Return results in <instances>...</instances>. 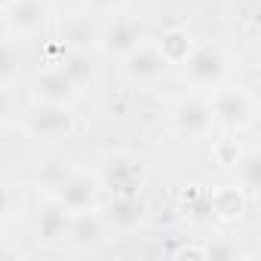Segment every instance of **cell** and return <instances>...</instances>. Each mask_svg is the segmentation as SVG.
I'll return each instance as SVG.
<instances>
[{
    "instance_id": "6da1fadb",
    "label": "cell",
    "mask_w": 261,
    "mask_h": 261,
    "mask_svg": "<svg viewBox=\"0 0 261 261\" xmlns=\"http://www.w3.org/2000/svg\"><path fill=\"white\" fill-rule=\"evenodd\" d=\"M95 178L108 194H145L151 169L145 163V157H139L136 151H108L98 157L95 166Z\"/></svg>"
},
{
    "instance_id": "7a4b0ae2",
    "label": "cell",
    "mask_w": 261,
    "mask_h": 261,
    "mask_svg": "<svg viewBox=\"0 0 261 261\" xmlns=\"http://www.w3.org/2000/svg\"><path fill=\"white\" fill-rule=\"evenodd\" d=\"M22 133L40 145H59L68 142L77 129V114L71 105H49V101H31L19 114Z\"/></svg>"
},
{
    "instance_id": "3957f363",
    "label": "cell",
    "mask_w": 261,
    "mask_h": 261,
    "mask_svg": "<svg viewBox=\"0 0 261 261\" xmlns=\"http://www.w3.org/2000/svg\"><path fill=\"white\" fill-rule=\"evenodd\" d=\"M209 98V111H212V123L215 129H227V133H243L255 120V95L252 89L240 86V83H221L215 89L206 92Z\"/></svg>"
},
{
    "instance_id": "277c9868",
    "label": "cell",
    "mask_w": 261,
    "mask_h": 261,
    "mask_svg": "<svg viewBox=\"0 0 261 261\" xmlns=\"http://www.w3.org/2000/svg\"><path fill=\"white\" fill-rule=\"evenodd\" d=\"M166 123H169V133L188 142H203L215 133V123H212V111H209V98L200 89L181 92L178 98H172L169 111H166Z\"/></svg>"
},
{
    "instance_id": "5b68a950",
    "label": "cell",
    "mask_w": 261,
    "mask_h": 261,
    "mask_svg": "<svg viewBox=\"0 0 261 261\" xmlns=\"http://www.w3.org/2000/svg\"><path fill=\"white\" fill-rule=\"evenodd\" d=\"M185 71V83L191 89L209 92L215 86H221L230 74V56L218 46V43H197L191 49V56L181 62Z\"/></svg>"
},
{
    "instance_id": "8992f818",
    "label": "cell",
    "mask_w": 261,
    "mask_h": 261,
    "mask_svg": "<svg viewBox=\"0 0 261 261\" xmlns=\"http://www.w3.org/2000/svg\"><path fill=\"white\" fill-rule=\"evenodd\" d=\"M56 34L65 49L74 53H98L101 43V19L92 10H65L56 19Z\"/></svg>"
},
{
    "instance_id": "52a82bcc",
    "label": "cell",
    "mask_w": 261,
    "mask_h": 261,
    "mask_svg": "<svg viewBox=\"0 0 261 261\" xmlns=\"http://www.w3.org/2000/svg\"><path fill=\"white\" fill-rule=\"evenodd\" d=\"M98 209L111 233H136L151 218V203L145 200V194H108Z\"/></svg>"
},
{
    "instance_id": "ba28073f",
    "label": "cell",
    "mask_w": 261,
    "mask_h": 261,
    "mask_svg": "<svg viewBox=\"0 0 261 261\" xmlns=\"http://www.w3.org/2000/svg\"><path fill=\"white\" fill-rule=\"evenodd\" d=\"M49 16H53L49 0H13V4L0 13V22H4L7 37L31 40L37 34H43Z\"/></svg>"
},
{
    "instance_id": "9c48e42d",
    "label": "cell",
    "mask_w": 261,
    "mask_h": 261,
    "mask_svg": "<svg viewBox=\"0 0 261 261\" xmlns=\"http://www.w3.org/2000/svg\"><path fill=\"white\" fill-rule=\"evenodd\" d=\"M53 197H59L71 212H83V209H98L105 200V191L95 178V172L86 169H68V175L56 185Z\"/></svg>"
},
{
    "instance_id": "30bf717a",
    "label": "cell",
    "mask_w": 261,
    "mask_h": 261,
    "mask_svg": "<svg viewBox=\"0 0 261 261\" xmlns=\"http://www.w3.org/2000/svg\"><path fill=\"white\" fill-rule=\"evenodd\" d=\"M120 71H123V77L133 83V86H157V83L166 77L169 65H166L163 56L157 53L154 40H145V43H139L133 53H126V56L120 59Z\"/></svg>"
},
{
    "instance_id": "8fae6325",
    "label": "cell",
    "mask_w": 261,
    "mask_h": 261,
    "mask_svg": "<svg viewBox=\"0 0 261 261\" xmlns=\"http://www.w3.org/2000/svg\"><path fill=\"white\" fill-rule=\"evenodd\" d=\"M111 227L101 215V209H83V212H74L71 218V230H68V246L80 255H89V252H98L111 243Z\"/></svg>"
},
{
    "instance_id": "7c38bea8",
    "label": "cell",
    "mask_w": 261,
    "mask_h": 261,
    "mask_svg": "<svg viewBox=\"0 0 261 261\" xmlns=\"http://www.w3.org/2000/svg\"><path fill=\"white\" fill-rule=\"evenodd\" d=\"M28 95H31V101L74 105V101L80 98V89L68 80V74H65L56 62H49V65H43V68L31 77V83H28Z\"/></svg>"
},
{
    "instance_id": "4fadbf2b",
    "label": "cell",
    "mask_w": 261,
    "mask_h": 261,
    "mask_svg": "<svg viewBox=\"0 0 261 261\" xmlns=\"http://www.w3.org/2000/svg\"><path fill=\"white\" fill-rule=\"evenodd\" d=\"M145 31L136 19H129L126 13L120 16H111L108 25H101V43H98V53H105L108 59H123L126 53H133L139 43H145Z\"/></svg>"
},
{
    "instance_id": "5bb4252c",
    "label": "cell",
    "mask_w": 261,
    "mask_h": 261,
    "mask_svg": "<svg viewBox=\"0 0 261 261\" xmlns=\"http://www.w3.org/2000/svg\"><path fill=\"white\" fill-rule=\"evenodd\" d=\"M71 218L74 212L53 194H43L40 212H37V240L43 246H68V230H71Z\"/></svg>"
},
{
    "instance_id": "9a60e30c",
    "label": "cell",
    "mask_w": 261,
    "mask_h": 261,
    "mask_svg": "<svg viewBox=\"0 0 261 261\" xmlns=\"http://www.w3.org/2000/svg\"><path fill=\"white\" fill-rule=\"evenodd\" d=\"M206 209H209V215H212L218 224L230 227V224H237V221L246 218V212H249V194H246L237 181L215 185V188L206 194Z\"/></svg>"
},
{
    "instance_id": "2e32d148",
    "label": "cell",
    "mask_w": 261,
    "mask_h": 261,
    "mask_svg": "<svg viewBox=\"0 0 261 261\" xmlns=\"http://www.w3.org/2000/svg\"><path fill=\"white\" fill-rule=\"evenodd\" d=\"M154 46H157V53L163 56L166 65H181V62L191 56V49L197 46V40H194V34H191L188 28L175 25V28H166V31L154 40Z\"/></svg>"
},
{
    "instance_id": "e0dca14e",
    "label": "cell",
    "mask_w": 261,
    "mask_h": 261,
    "mask_svg": "<svg viewBox=\"0 0 261 261\" xmlns=\"http://www.w3.org/2000/svg\"><path fill=\"white\" fill-rule=\"evenodd\" d=\"M65 74H68V80L83 92L89 83H92V77H95V65H92V53H74V49H65L62 56H59V62H56Z\"/></svg>"
},
{
    "instance_id": "ac0fdd59",
    "label": "cell",
    "mask_w": 261,
    "mask_h": 261,
    "mask_svg": "<svg viewBox=\"0 0 261 261\" xmlns=\"http://www.w3.org/2000/svg\"><path fill=\"white\" fill-rule=\"evenodd\" d=\"M243 151H246V145H243L240 133H227V129H218V136L212 139V148H209L212 163L218 169H233L240 163Z\"/></svg>"
},
{
    "instance_id": "d6986e66",
    "label": "cell",
    "mask_w": 261,
    "mask_h": 261,
    "mask_svg": "<svg viewBox=\"0 0 261 261\" xmlns=\"http://www.w3.org/2000/svg\"><path fill=\"white\" fill-rule=\"evenodd\" d=\"M22 68H25V56L19 49V40L0 37V86H16Z\"/></svg>"
},
{
    "instance_id": "ffe728a7",
    "label": "cell",
    "mask_w": 261,
    "mask_h": 261,
    "mask_svg": "<svg viewBox=\"0 0 261 261\" xmlns=\"http://www.w3.org/2000/svg\"><path fill=\"white\" fill-rule=\"evenodd\" d=\"M233 172H237V185L249 197L258 194V188H261V154L255 148H246L243 157H240V163L233 166Z\"/></svg>"
},
{
    "instance_id": "44dd1931",
    "label": "cell",
    "mask_w": 261,
    "mask_h": 261,
    "mask_svg": "<svg viewBox=\"0 0 261 261\" xmlns=\"http://www.w3.org/2000/svg\"><path fill=\"white\" fill-rule=\"evenodd\" d=\"M19 206H22L19 185H16L10 175H4V172H0V227H4V224H10V221L16 218Z\"/></svg>"
},
{
    "instance_id": "7402d4cb",
    "label": "cell",
    "mask_w": 261,
    "mask_h": 261,
    "mask_svg": "<svg viewBox=\"0 0 261 261\" xmlns=\"http://www.w3.org/2000/svg\"><path fill=\"white\" fill-rule=\"evenodd\" d=\"M22 114V105H19V95L13 86H0V129L10 126L13 120H19Z\"/></svg>"
},
{
    "instance_id": "603a6c76",
    "label": "cell",
    "mask_w": 261,
    "mask_h": 261,
    "mask_svg": "<svg viewBox=\"0 0 261 261\" xmlns=\"http://www.w3.org/2000/svg\"><path fill=\"white\" fill-rule=\"evenodd\" d=\"M237 261V258H246V252L237 246V243H227V240H221V243H206V261Z\"/></svg>"
},
{
    "instance_id": "cb8c5ba5",
    "label": "cell",
    "mask_w": 261,
    "mask_h": 261,
    "mask_svg": "<svg viewBox=\"0 0 261 261\" xmlns=\"http://www.w3.org/2000/svg\"><path fill=\"white\" fill-rule=\"evenodd\" d=\"M126 7H129V0H86V10H92L95 16H120V13H126Z\"/></svg>"
},
{
    "instance_id": "d4e9b609",
    "label": "cell",
    "mask_w": 261,
    "mask_h": 261,
    "mask_svg": "<svg viewBox=\"0 0 261 261\" xmlns=\"http://www.w3.org/2000/svg\"><path fill=\"white\" fill-rule=\"evenodd\" d=\"M172 258H178V261H206V243H181V246H175L172 252H169Z\"/></svg>"
},
{
    "instance_id": "484cf974",
    "label": "cell",
    "mask_w": 261,
    "mask_h": 261,
    "mask_svg": "<svg viewBox=\"0 0 261 261\" xmlns=\"http://www.w3.org/2000/svg\"><path fill=\"white\" fill-rule=\"evenodd\" d=\"M4 255H13V249L7 246V237H4V233H0V258H4Z\"/></svg>"
},
{
    "instance_id": "4316f807",
    "label": "cell",
    "mask_w": 261,
    "mask_h": 261,
    "mask_svg": "<svg viewBox=\"0 0 261 261\" xmlns=\"http://www.w3.org/2000/svg\"><path fill=\"white\" fill-rule=\"evenodd\" d=\"M10 4H13V0H0V13H4V10H7Z\"/></svg>"
}]
</instances>
